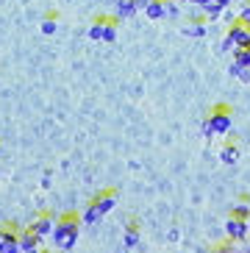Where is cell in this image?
<instances>
[{"mask_svg":"<svg viewBox=\"0 0 250 253\" xmlns=\"http://www.w3.org/2000/svg\"><path fill=\"white\" fill-rule=\"evenodd\" d=\"M106 23H109V17H100V20H95V23L89 25V39H95V42H103Z\"/></svg>","mask_w":250,"mask_h":253,"instance_id":"cell-13","label":"cell"},{"mask_svg":"<svg viewBox=\"0 0 250 253\" xmlns=\"http://www.w3.org/2000/svg\"><path fill=\"white\" fill-rule=\"evenodd\" d=\"M206 123L211 126L214 136H225V134H231V128H234V114H231L228 106H217V109L206 117Z\"/></svg>","mask_w":250,"mask_h":253,"instance_id":"cell-4","label":"cell"},{"mask_svg":"<svg viewBox=\"0 0 250 253\" xmlns=\"http://www.w3.org/2000/svg\"><path fill=\"white\" fill-rule=\"evenodd\" d=\"M114 39H117V20H109L103 31V42H114Z\"/></svg>","mask_w":250,"mask_h":253,"instance_id":"cell-16","label":"cell"},{"mask_svg":"<svg viewBox=\"0 0 250 253\" xmlns=\"http://www.w3.org/2000/svg\"><path fill=\"white\" fill-rule=\"evenodd\" d=\"M147 0H117V6H114V20H128L133 17L136 11H145Z\"/></svg>","mask_w":250,"mask_h":253,"instance_id":"cell-6","label":"cell"},{"mask_svg":"<svg viewBox=\"0 0 250 253\" xmlns=\"http://www.w3.org/2000/svg\"><path fill=\"white\" fill-rule=\"evenodd\" d=\"M231 214H234V217H242V220H248V217H250V206H248V201L236 203V206L231 209Z\"/></svg>","mask_w":250,"mask_h":253,"instance_id":"cell-17","label":"cell"},{"mask_svg":"<svg viewBox=\"0 0 250 253\" xmlns=\"http://www.w3.org/2000/svg\"><path fill=\"white\" fill-rule=\"evenodd\" d=\"M234 61H239V64H245V67H250V50L236 47V50H234Z\"/></svg>","mask_w":250,"mask_h":253,"instance_id":"cell-21","label":"cell"},{"mask_svg":"<svg viewBox=\"0 0 250 253\" xmlns=\"http://www.w3.org/2000/svg\"><path fill=\"white\" fill-rule=\"evenodd\" d=\"M78 237H81V223H78V217H61L56 220V228L50 234V242L56 251L61 253H70L75 245H78Z\"/></svg>","mask_w":250,"mask_h":253,"instance_id":"cell-1","label":"cell"},{"mask_svg":"<svg viewBox=\"0 0 250 253\" xmlns=\"http://www.w3.org/2000/svg\"><path fill=\"white\" fill-rule=\"evenodd\" d=\"M56 28H59V23H56V17H44L42 20V34H56Z\"/></svg>","mask_w":250,"mask_h":253,"instance_id":"cell-19","label":"cell"},{"mask_svg":"<svg viewBox=\"0 0 250 253\" xmlns=\"http://www.w3.org/2000/svg\"><path fill=\"white\" fill-rule=\"evenodd\" d=\"M248 251H250V248H248Z\"/></svg>","mask_w":250,"mask_h":253,"instance_id":"cell-26","label":"cell"},{"mask_svg":"<svg viewBox=\"0 0 250 253\" xmlns=\"http://www.w3.org/2000/svg\"><path fill=\"white\" fill-rule=\"evenodd\" d=\"M228 73L234 75V78H239V81L250 84V67H245V64H239V61H231V67Z\"/></svg>","mask_w":250,"mask_h":253,"instance_id":"cell-15","label":"cell"},{"mask_svg":"<svg viewBox=\"0 0 250 253\" xmlns=\"http://www.w3.org/2000/svg\"><path fill=\"white\" fill-rule=\"evenodd\" d=\"M0 253H20V234L11 228L0 231Z\"/></svg>","mask_w":250,"mask_h":253,"instance_id":"cell-8","label":"cell"},{"mask_svg":"<svg viewBox=\"0 0 250 253\" xmlns=\"http://www.w3.org/2000/svg\"><path fill=\"white\" fill-rule=\"evenodd\" d=\"M139 228H136V223H131L128 228H125V237H123V248H136L139 245Z\"/></svg>","mask_w":250,"mask_h":253,"instance_id":"cell-12","label":"cell"},{"mask_svg":"<svg viewBox=\"0 0 250 253\" xmlns=\"http://www.w3.org/2000/svg\"><path fill=\"white\" fill-rule=\"evenodd\" d=\"M189 3H198V0H189Z\"/></svg>","mask_w":250,"mask_h":253,"instance_id":"cell-25","label":"cell"},{"mask_svg":"<svg viewBox=\"0 0 250 253\" xmlns=\"http://www.w3.org/2000/svg\"><path fill=\"white\" fill-rule=\"evenodd\" d=\"M186 37H203V34H206V25L203 23H189V28L184 31Z\"/></svg>","mask_w":250,"mask_h":253,"instance_id":"cell-20","label":"cell"},{"mask_svg":"<svg viewBox=\"0 0 250 253\" xmlns=\"http://www.w3.org/2000/svg\"><path fill=\"white\" fill-rule=\"evenodd\" d=\"M203 136H206V139H211V136H214V131H211V126H208V123H203Z\"/></svg>","mask_w":250,"mask_h":253,"instance_id":"cell-23","label":"cell"},{"mask_svg":"<svg viewBox=\"0 0 250 253\" xmlns=\"http://www.w3.org/2000/svg\"><path fill=\"white\" fill-rule=\"evenodd\" d=\"M53 228H56V217H50V214H42L39 220H34V225H31V231H34L39 239H47L53 234Z\"/></svg>","mask_w":250,"mask_h":253,"instance_id":"cell-9","label":"cell"},{"mask_svg":"<svg viewBox=\"0 0 250 253\" xmlns=\"http://www.w3.org/2000/svg\"><path fill=\"white\" fill-rule=\"evenodd\" d=\"M236 47L250 50V25H242L239 20L231 23L228 34H225V42H222V50H236Z\"/></svg>","mask_w":250,"mask_h":253,"instance_id":"cell-3","label":"cell"},{"mask_svg":"<svg viewBox=\"0 0 250 253\" xmlns=\"http://www.w3.org/2000/svg\"><path fill=\"white\" fill-rule=\"evenodd\" d=\"M42 253H44V251H42Z\"/></svg>","mask_w":250,"mask_h":253,"instance_id":"cell-27","label":"cell"},{"mask_svg":"<svg viewBox=\"0 0 250 253\" xmlns=\"http://www.w3.org/2000/svg\"><path fill=\"white\" fill-rule=\"evenodd\" d=\"M236 20L242 25H250V0H245L242 8H239V14H236Z\"/></svg>","mask_w":250,"mask_h":253,"instance_id":"cell-18","label":"cell"},{"mask_svg":"<svg viewBox=\"0 0 250 253\" xmlns=\"http://www.w3.org/2000/svg\"><path fill=\"white\" fill-rule=\"evenodd\" d=\"M211 253H236V251H234V242H225V245H220V248H214Z\"/></svg>","mask_w":250,"mask_h":253,"instance_id":"cell-22","label":"cell"},{"mask_svg":"<svg viewBox=\"0 0 250 253\" xmlns=\"http://www.w3.org/2000/svg\"><path fill=\"white\" fill-rule=\"evenodd\" d=\"M42 239L37 237V234H34V231H22L20 234V253H42Z\"/></svg>","mask_w":250,"mask_h":253,"instance_id":"cell-10","label":"cell"},{"mask_svg":"<svg viewBox=\"0 0 250 253\" xmlns=\"http://www.w3.org/2000/svg\"><path fill=\"white\" fill-rule=\"evenodd\" d=\"M225 237H228V242H242L245 237H250L248 234V220L231 214L228 220H225Z\"/></svg>","mask_w":250,"mask_h":253,"instance_id":"cell-5","label":"cell"},{"mask_svg":"<svg viewBox=\"0 0 250 253\" xmlns=\"http://www.w3.org/2000/svg\"><path fill=\"white\" fill-rule=\"evenodd\" d=\"M220 162L222 164H236L239 162V148H236V145H225V148L220 150Z\"/></svg>","mask_w":250,"mask_h":253,"instance_id":"cell-14","label":"cell"},{"mask_svg":"<svg viewBox=\"0 0 250 253\" xmlns=\"http://www.w3.org/2000/svg\"><path fill=\"white\" fill-rule=\"evenodd\" d=\"M231 3H234V0H198L200 11H203L208 20H217L225 8H231Z\"/></svg>","mask_w":250,"mask_h":253,"instance_id":"cell-7","label":"cell"},{"mask_svg":"<svg viewBox=\"0 0 250 253\" xmlns=\"http://www.w3.org/2000/svg\"><path fill=\"white\" fill-rule=\"evenodd\" d=\"M145 17H150V20H162V17H167V3H164V0H147Z\"/></svg>","mask_w":250,"mask_h":253,"instance_id":"cell-11","label":"cell"},{"mask_svg":"<svg viewBox=\"0 0 250 253\" xmlns=\"http://www.w3.org/2000/svg\"><path fill=\"white\" fill-rule=\"evenodd\" d=\"M117 206V192H103V195H97L95 201L89 203L86 209H83V217H81V223L83 225H95L100 223L106 214H109L111 209Z\"/></svg>","mask_w":250,"mask_h":253,"instance_id":"cell-2","label":"cell"},{"mask_svg":"<svg viewBox=\"0 0 250 253\" xmlns=\"http://www.w3.org/2000/svg\"><path fill=\"white\" fill-rule=\"evenodd\" d=\"M248 234H250V217H248Z\"/></svg>","mask_w":250,"mask_h":253,"instance_id":"cell-24","label":"cell"}]
</instances>
